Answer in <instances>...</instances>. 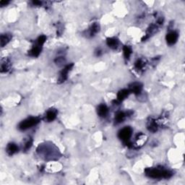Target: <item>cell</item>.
I'll return each mask as SVG.
<instances>
[{"instance_id":"5","label":"cell","mask_w":185,"mask_h":185,"mask_svg":"<svg viewBox=\"0 0 185 185\" xmlns=\"http://www.w3.org/2000/svg\"><path fill=\"white\" fill-rule=\"evenodd\" d=\"M74 65L73 63L69 64V65H66L65 67H64L62 70L60 72V74H59V77L58 79V83H62L65 82L66 80L67 79L68 77V73L71 70L72 68L73 67Z\"/></svg>"},{"instance_id":"20","label":"cell","mask_w":185,"mask_h":185,"mask_svg":"<svg viewBox=\"0 0 185 185\" xmlns=\"http://www.w3.org/2000/svg\"><path fill=\"white\" fill-rule=\"evenodd\" d=\"M145 61L143 59H137V61L135 64V69H136L137 70H138V71L143 70L144 67H145Z\"/></svg>"},{"instance_id":"4","label":"cell","mask_w":185,"mask_h":185,"mask_svg":"<svg viewBox=\"0 0 185 185\" xmlns=\"http://www.w3.org/2000/svg\"><path fill=\"white\" fill-rule=\"evenodd\" d=\"M39 122H40V119H39V117H29V118H27L26 120L22 121V122L20 123L19 125H18V129H19L20 130L25 131L26 130V129H28L33 127L36 126Z\"/></svg>"},{"instance_id":"10","label":"cell","mask_w":185,"mask_h":185,"mask_svg":"<svg viewBox=\"0 0 185 185\" xmlns=\"http://www.w3.org/2000/svg\"><path fill=\"white\" fill-rule=\"evenodd\" d=\"M18 151H19L18 146L14 143H9L7 145V148H6V151H7V153L9 155H14V154L18 152Z\"/></svg>"},{"instance_id":"18","label":"cell","mask_w":185,"mask_h":185,"mask_svg":"<svg viewBox=\"0 0 185 185\" xmlns=\"http://www.w3.org/2000/svg\"><path fill=\"white\" fill-rule=\"evenodd\" d=\"M147 127L150 132H155L158 129V122H156V120L151 119V120L148 122Z\"/></svg>"},{"instance_id":"24","label":"cell","mask_w":185,"mask_h":185,"mask_svg":"<svg viewBox=\"0 0 185 185\" xmlns=\"http://www.w3.org/2000/svg\"><path fill=\"white\" fill-rule=\"evenodd\" d=\"M55 62L57 65H61V64H64V62H65V59H64L63 57H57L56 60H55Z\"/></svg>"},{"instance_id":"16","label":"cell","mask_w":185,"mask_h":185,"mask_svg":"<svg viewBox=\"0 0 185 185\" xmlns=\"http://www.w3.org/2000/svg\"><path fill=\"white\" fill-rule=\"evenodd\" d=\"M12 39V35L10 33H4L1 35L0 37V42H1V46L4 47L7 45Z\"/></svg>"},{"instance_id":"26","label":"cell","mask_w":185,"mask_h":185,"mask_svg":"<svg viewBox=\"0 0 185 185\" xmlns=\"http://www.w3.org/2000/svg\"><path fill=\"white\" fill-rule=\"evenodd\" d=\"M9 3V1H1L0 2V5H1V7H4V6L7 5Z\"/></svg>"},{"instance_id":"9","label":"cell","mask_w":185,"mask_h":185,"mask_svg":"<svg viewBox=\"0 0 185 185\" xmlns=\"http://www.w3.org/2000/svg\"><path fill=\"white\" fill-rule=\"evenodd\" d=\"M97 113H98V115L100 117L105 118V117L107 116L108 113V108L107 107V106L105 104L99 105L97 108Z\"/></svg>"},{"instance_id":"14","label":"cell","mask_w":185,"mask_h":185,"mask_svg":"<svg viewBox=\"0 0 185 185\" xmlns=\"http://www.w3.org/2000/svg\"><path fill=\"white\" fill-rule=\"evenodd\" d=\"M99 30H100L99 24H98L97 22H95V23H93L91 26H90V28H89V30H88V35L90 37L94 36L96 33H97L99 32Z\"/></svg>"},{"instance_id":"17","label":"cell","mask_w":185,"mask_h":185,"mask_svg":"<svg viewBox=\"0 0 185 185\" xmlns=\"http://www.w3.org/2000/svg\"><path fill=\"white\" fill-rule=\"evenodd\" d=\"M130 93L129 90L127 89H122L120 91H119L118 94H117V100L118 101H122L124 100L127 97H128L129 94Z\"/></svg>"},{"instance_id":"6","label":"cell","mask_w":185,"mask_h":185,"mask_svg":"<svg viewBox=\"0 0 185 185\" xmlns=\"http://www.w3.org/2000/svg\"><path fill=\"white\" fill-rule=\"evenodd\" d=\"M179 38V34L176 31H171L168 33L166 35V42L168 45L170 46H172V45L175 44L176 41H177Z\"/></svg>"},{"instance_id":"1","label":"cell","mask_w":185,"mask_h":185,"mask_svg":"<svg viewBox=\"0 0 185 185\" xmlns=\"http://www.w3.org/2000/svg\"><path fill=\"white\" fill-rule=\"evenodd\" d=\"M37 153L44 160H55L61 155L59 149L51 143H46L40 144L37 148Z\"/></svg>"},{"instance_id":"12","label":"cell","mask_w":185,"mask_h":185,"mask_svg":"<svg viewBox=\"0 0 185 185\" xmlns=\"http://www.w3.org/2000/svg\"><path fill=\"white\" fill-rule=\"evenodd\" d=\"M106 44L108 46L112 49H116L118 48L120 41L116 38H108L106 40Z\"/></svg>"},{"instance_id":"23","label":"cell","mask_w":185,"mask_h":185,"mask_svg":"<svg viewBox=\"0 0 185 185\" xmlns=\"http://www.w3.org/2000/svg\"><path fill=\"white\" fill-rule=\"evenodd\" d=\"M33 145V139L32 138H28V140L25 143L24 145V150L25 151H28V150H29L30 148H31Z\"/></svg>"},{"instance_id":"3","label":"cell","mask_w":185,"mask_h":185,"mask_svg":"<svg viewBox=\"0 0 185 185\" xmlns=\"http://www.w3.org/2000/svg\"><path fill=\"white\" fill-rule=\"evenodd\" d=\"M132 129L130 127H125L119 132L118 137L124 144L128 145L129 147L132 146V143H130V138L132 135Z\"/></svg>"},{"instance_id":"2","label":"cell","mask_w":185,"mask_h":185,"mask_svg":"<svg viewBox=\"0 0 185 185\" xmlns=\"http://www.w3.org/2000/svg\"><path fill=\"white\" fill-rule=\"evenodd\" d=\"M147 176L152 179H168L171 177V171L163 168H148L145 170Z\"/></svg>"},{"instance_id":"15","label":"cell","mask_w":185,"mask_h":185,"mask_svg":"<svg viewBox=\"0 0 185 185\" xmlns=\"http://www.w3.org/2000/svg\"><path fill=\"white\" fill-rule=\"evenodd\" d=\"M41 46H39L38 44H36L35 46H33L31 50L29 51L28 54L30 56L33 57H37L39 56V54H41Z\"/></svg>"},{"instance_id":"11","label":"cell","mask_w":185,"mask_h":185,"mask_svg":"<svg viewBox=\"0 0 185 185\" xmlns=\"http://www.w3.org/2000/svg\"><path fill=\"white\" fill-rule=\"evenodd\" d=\"M57 116V111L55 108H51L47 111L46 114V120L48 122L54 121Z\"/></svg>"},{"instance_id":"13","label":"cell","mask_w":185,"mask_h":185,"mask_svg":"<svg viewBox=\"0 0 185 185\" xmlns=\"http://www.w3.org/2000/svg\"><path fill=\"white\" fill-rule=\"evenodd\" d=\"M127 116V114L126 113L123 112H117L116 115H115V118H114V122L116 124H119L120 123L123 122L124 121L125 119Z\"/></svg>"},{"instance_id":"25","label":"cell","mask_w":185,"mask_h":185,"mask_svg":"<svg viewBox=\"0 0 185 185\" xmlns=\"http://www.w3.org/2000/svg\"><path fill=\"white\" fill-rule=\"evenodd\" d=\"M102 50L100 49H98L96 51V55L97 57H100V56H101L102 55Z\"/></svg>"},{"instance_id":"22","label":"cell","mask_w":185,"mask_h":185,"mask_svg":"<svg viewBox=\"0 0 185 185\" xmlns=\"http://www.w3.org/2000/svg\"><path fill=\"white\" fill-rule=\"evenodd\" d=\"M46 37L45 36H39L38 39H37L36 41V44H38L39 46H43L45 42H46Z\"/></svg>"},{"instance_id":"7","label":"cell","mask_w":185,"mask_h":185,"mask_svg":"<svg viewBox=\"0 0 185 185\" xmlns=\"http://www.w3.org/2000/svg\"><path fill=\"white\" fill-rule=\"evenodd\" d=\"M142 90H143V85L140 83H133L129 85V92L137 96L141 93Z\"/></svg>"},{"instance_id":"21","label":"cell","mask_w":185,"mask_h":185,"mask_svg":"<svg viewBox=\"0 0 185 185\" xmlns=\"http://www.w3.org/2000/svg\"><path fill=\"white\" fill-rule=\"evenodd\" d=\"M123 52H124V58L128 60L132 54V49L130 46H124V48H123Z\"/></svg>"},{"instance_id":"8","label":"cell","mask_w":185,"mask_h":185,"mask_svg":"<svg viewBox=\"0 0 185 185\" xmlns=\"http://www.w3.org/2000/svg\"><path fill=\"white\" fill-rule=\"evenodd\" d=\"M147 140V137L146 135H145L144 134H142V133H140L137 135L136 138H135V144H132L135 145L136 148H140L141 146H143V144L145 143V141Z\"/></svg>"},{"instance_id":"19","label":"cell","mask_w":185,"mask_h":185,"mask_svg":"<svg viewBox=\"0 0 185 185\" xmlns=\"http://www.w3.org/2000/svg\"><path fill=\"white\" fill-rule=\"evenodd\" d=\"M10 67H11V65H10V62L9 60H6V59L2 60L1 64V73H7V72L10 70Z\"/></svg>"}]
</instances>
